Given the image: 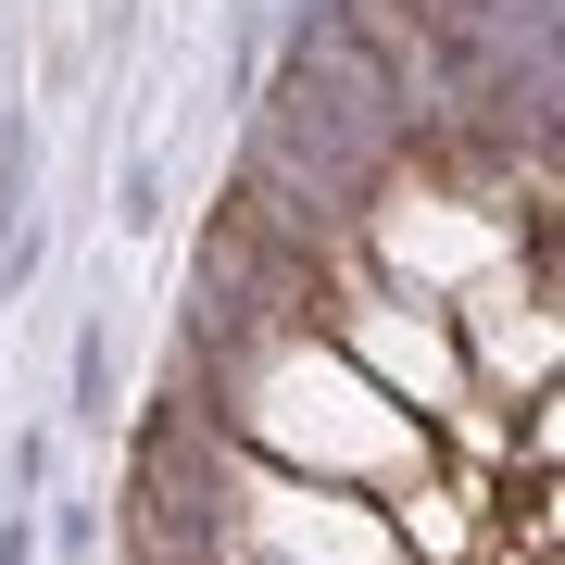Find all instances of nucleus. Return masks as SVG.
<instances>
[{"instance_id":"20e7f679","label":"nucleus","mask_w":565,"mask_h":565,"mask_svg":"<svg viewBox=\"0 0 565 565\" xmlns=\"http://www.w3.org/2000/svg\"><path fill=\"white\" fill-rule=\"evenodd\" d=\"M39 553L88 565V553H102V503H88V490H63V503H51V527H39Z\"/></svg>"},{"instance_id":"f257e3e1","label":"nucleus","mask_w":565,"mask_h":565,"mask_svg":"<svg viewBox=\"0 0 565 565\" xmlns=\"http://www.w3.org/2000/svg\"><path fill=\"white\" fill-rule=\"evenodd\" d=\"M63 427H114V315L88 302L63 340Z\"/></svg>"},{"instance_id":"39448f33","label":"nucleus","mask_w":565,"mask_h":565,"mask_svg":"<svg viewBox=\"0 0 565 565\" xmlns=\"http://www.w3.org/2000/svg\"><path fill=\"white\" fill-rule=\"evenodd\" d=\"M0 565H39V503H0Z\"/></svg>"},{"instance_id":"f03ea898","label":"nucleus","mask_w":565,"mask_h":565,"mask_svg":"<svg viewBox=\"0 0 565 565\" xmlns=\"http://www.w3.org/2000/svg\"><path fill=\"white\" fill-rule=\"evenodd\" d=\"M0 503H51V427H13L0 440Z\"/></svg>"},{"instance_id":"7ed1b4c3","label":"nucleus","mask_w":565,"mask_h":565,"mask_svg":"<svg viewBox=\"0 0 565 565\" xmlns=\"http://www.w3.org/2000/svg\"><path fill=\"white\" fill-rule=\"evenodd\" d=\"M114 226H126V239H151V226H163V163H151V151H126V177H114Z\"/></svg>"}]
</instances>
